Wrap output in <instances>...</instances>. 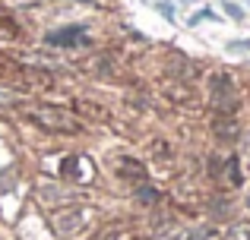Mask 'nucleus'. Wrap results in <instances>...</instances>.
Listing matches in <instances>:
<instances>
[{"mask_svg": "<svg viewBox=\"0 0 250 240\" xmlns=\"http://www.w3.org/2000/svg\"><path fill=\"white\" fill-rule=\"evenodd\" d=\"M117 174H121L124 180H130V184H146V167H143L136 158H121Z\"/></svg>", "mask_w": 250, "mask_h": 240, "instance_id": "obj_5", "label": "nucleus"}, {"mask_svg": "<svg viewBox=\"0 0 250 240\" xmlns=\"http://www.w3.org/2000/svg\"><path fill=\"white\" fill-rule=\"evenodd\" d=\"M209 101H212V108L219 114H234V108H238V95H234L231 76L215 73L212 79H209Z\"/></svg>", "mask_w": 250, "mask_h": 240, "instance_id": "obj_2", "label": "nucleus"}, {"mask_svg": "<svg viewBox=\"0 0 250 240\" xmlns=\"http://www.w3.org/2000/svg\"><path fill=\"white\" fill-rule=\"evenodd\" d=\"M51 224H54V231L61 237H67V234H73V231H80L83 212L80 209H57L54 215H51Z\"/></svg>", "mask_w": 250, "mask_h": 240, "instance_id": "obj_4", "label": "nucleus"}, {"mask_svg": "<svg viewBox=\"0 0 250 240\" xmlns=\"http://www.w3.org/2000/svg\"><path fill=\"white\" fill-rule=\"evenodd\" d=\"M215 136H219V139H228V142L238 136V123H234L231 114H219V117H215Z\"/></svg>", "mask_w": 250, "mask_h": 240, "instance_id": "obj_6", "label": "nucleus"}, {"mask_svg": "<svg viewBox=\"0 0 250 240\" xmlns=\"http://www.w3.org/2000/svg\"><path fill=\"white\" fill-rule=\"evenodd\" d=\"M25 117L32 123H38L42 129H51V133H80L83 129V123L73 111L57 108V105H35L25 111Z\"/></svg>", "mask_w": 250, "mask_h": 240, "instance_id": "obj_1", "label": "nucleus"}, {"mask_svg": "<svg viewBox=\"0 0 250 240\" xmlns=\"http://www.w3.org/2000/svg\"><path fill=\"white\" fill-rule=\"evenodd\" d=\"M225 180H228V186H241V184H244L238 155H228V158H225Z\"/></svg>", "mask_w": 250, "mask_h": 240, "instance_id": "obj_7", "label": "nucleus"}, {"mask_svg": "<svg viewBox=\"0 0 250 240\" xmlns=\"http://www.w3.org/2000/svg\"><path fill=\"white\" fill-rule=\"evenodd\" d=\"M136 199H140L143 205H155L159 203V190L149 184H136Z\"/></svg>", "mask_w": 250, "mask_h": 240, "instance_id": "obj_8", "label": "nucleus"}, {"mask_svg": "<svg viewBox=\"0 0 250 240\" xmlns=\"http://www.w3.org/2000/svg\"><path fill=\"white\" fill-rule=\"evenodd\" d=\"M85 25H67V29H57L48 32V44L54 48H73V44H85Z\"/></svg>", "mask_w": 250, "mask_h": 240, "instance_id": "obj_3", "label": "nucleus"}, {"mask_svg": "<svg viewBox=\"0 0 250 240\" xmlns=\"http://www.w3.org/2000/svg\"><path fill=\"white\" fill-rule=\"evenodd\" d=\"M225 10H228V13H231V16H234V19H244V13H241V10H238V6H234V3H225Z\"/></svg>", "mask_w": 250, "mask_h": 240, "instance_id": "obj_9", "label": "nucleus"}]
</instances>
